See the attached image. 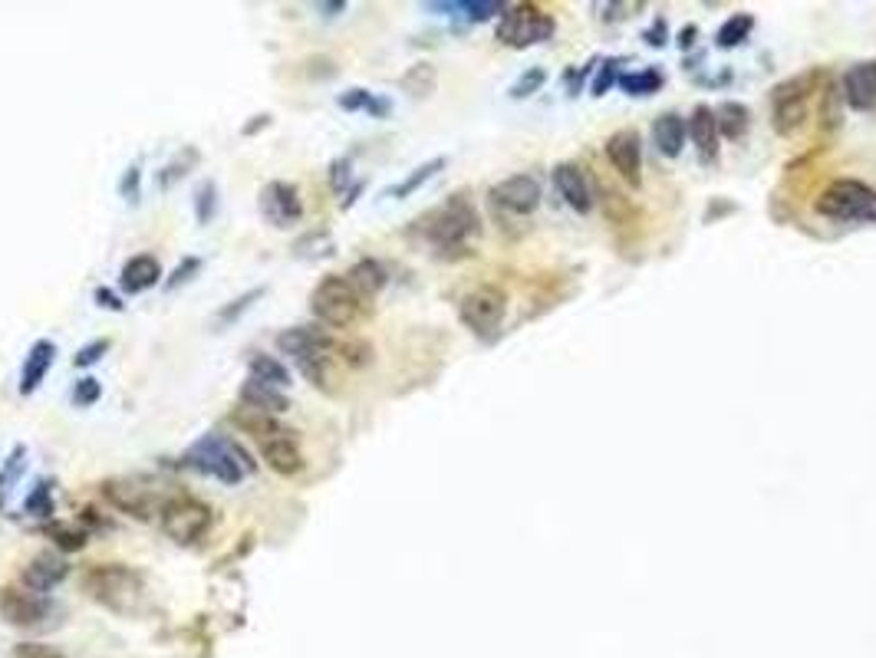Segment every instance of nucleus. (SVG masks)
<instances>
[{
    "mask_svg": "<svg viewBox=\"0 0 876 658\" xmlns=\"http://www.w3.org/2000/svg\"><path fill=\"white\" fill-rule=\"evenodd\" d=\"M695 37H699V30H695V27H685V30H682V37H679V47H692Z\"/></svg>",
    "mask_w": 876,
    "mask_h": 658,
    "instance_id": "864d4df0",
    "label": "nucleus"
},
{
    "mask_svg": "<svg viewBox=\"0 0 876 658\" xmlns=\"http://www.w3.org/2000/svg\"><path fill=\"white\" fill-rule=\"evenodd\" d=\"M83 593L109 612L132 616L142 609L145 576L126 563H96L83 573Z\"/></svg>",
    "mask_w": 876,
    "mask_h": 658,
    "instance_id": "f03ea898",
    "label": "nucleus"
},
{
    "mask_svg": "<svg viewBox=\"0 0 876 658\" xmlns=\"http://www.w3.org/2000/svg\"><path fill=\"white\" fill-rule=\"evenodd\" d=\"M817 214L834 221H870L876 224V191L863 181L840 178L834 181L821 198H817Z\"/></svg>",
    "mask_w": 876,
    "mask_h": 658,
    "instance_id": "423d86ee",
    "label": "nucleus"
},
{
    "mask_svg": "<svg viewBox=\"0 0 876 658\" xmlns=\"http://www.w3.org/2000/svg\"><path fill=\"white\" fill-rule=\"evenodd\" d=\"M185 464L221 484H241L247 474L254 471V461L247 458V451L238 441L221 438V435H201L195 445L185 451Z\"/></svg>",
    "mask_w": 876,
    "mask_h": 658,
    "instance_id": "7ed1b4c3",
    "label": "nucleus"
},
{
    "mask_svg": "<svg viewBox=\"0 0 876 658\" xmlns=\"http://www.w3.org/2000/svg\"><path fill=\"white\" fill-rule=\"evenodd\" d=\"M231 422H234V428H241L244 435H251L257 445H261V441H271V438H277V435H284V425L277 422L274 415H267V412H257V408H247V405H238L231 412Z\"/></svg>",
    "mask_w": 876,
    "mask_h": 658,
    "instance_id": "b1692460",
    "label": "nucleus"
},
{
    "mask_svg": "<svg viewBox=\"0 0 876 658\" xmlns=\"http://www.w3.org/2000/svg\"><path fill=\"white\" fill-rule=\"evenodd\" d=\"M350 168H353L350 158H336V162L330 165V185H333L336 195H346V185H350Z\"/></svg>",
    "mask_w": 876,
    "mask_h": 658,
    "instance_id": "49530a36",
    "label": "nucleus"
},
{
    "mask_svg": "<svg viewBox=\"0 0 876 658\" xmlns=\"http://www.w3.org/2000/svg\"><path fill=\"white\" fill-rule=\"evenodd\" d=\"M840 99L857 112H867L876 106V60L850 66L844 73V83H840Z\"/></svg>",
    "mask_w": 876,
    "mask_h": 658,
    "instance_id": "a211bd4d",
    "label": "nucleus"
},
{
    "mask_svg": "<svg viewBox=\"0 0 876 658\" xmlns=\"http://www.w3.org/2000/svg\"><path fill=\"white\" fill-rule=\"evenodd\" d=\"M606 158L630 188L643 185V139L633 129H620L606 139Z\"/></svg>",
    "mask_w": 876,
    "mask_h": 658,
    "instance_id": "2eb2a0df",
    "label": "nucleus"
},
{
    "mask_svg": "<svg viewBox=\"0 0 876 658\" xmlns=\"http://www.w3.org/2000/svg\"><path fill=\"white\" fill-rule=\"evenodd\" d=\"M751 27H755V17H751V14H735V17H728L725 24L718 27L715 43H718V47H725V50H732V47H738L741 40H748Z\"/></svg>",
    "mask_w": 876,
    "mask_h": 658,
    "instance_id": "473e14b6",
    "label": "nucleus"
},
{
    "mask_svg": "<svg viewBox=\"0 0 876 658\" xmlns=\"http://www.w3.org/2000/svg\"><path fill=\"white\" fill-rule=\"evenodd\" d=\"M333 251H336V244H333V237L327 231H307V234L294 241V254L303 257V260H323V257H330Z\"/></svg>",
    "mask_w": 876,
    "mask_h": 658,
    "instance_id": "7c9ffc66",
    "label": "nucleus"
},
{
    "mask_svg": "<svg viewBox=\"0 0 876 658\" xmlns=\"http://www.w3.org/2000/svg\"><path fill=\"white\" fill-rule=\"evenodd\" d=\"M247 372H251V379L271 385V389H287V385H290V372L277 356H264V353L251 356V362H247Z\"/></svg>",
    "mask_w": 876,
    "mask_h": 658,
    "instance_id": "cd10ccee",
    "label": "nucleus"
},
{
    "mask_svg": "<svg viewBox=\"0 0 876 658\" xmlns=\"http://www.w3.org/2000/svg\"><path fill=\"white\" fill-rule=\"evenodd\" d=\"M238 399H241V405H247V408H257V412H267V415H284V412H290V399L280 389H271V385H264V382H257V379H251L247 376L244 379V385H241V392H238Z\"/></svg>",
    "mask_w": 876,
    "mask_h": 658,
    "instance_id": "5701e85b",
    "label": "nucleus"
},
{
    "mask_svg": "<svg viewBox=\"0 0 876 658\" xmlns=\"http://www.w3.org/2000/svg\"><path fill=\"white\" fill-rule=\"evenodd\" d=\"M715 122H718V135H725V139L735 142L748 132L751 112H748V106H741V102H722V106L715 109Z\"/></svg>",
    "mask_w": 876,
    "mask_h": 658,
    "instance_id": "bb28decb",
    "label": "nucleus"
},
{
    "mask_svg": "<svg viewBox=\"0 0 876 658\" xmlns=\"http://www.w3.org/2000/svg\"><path fill=\"white\" fill-rule=\"evenodd\" d=\"M261 458L274 474H280V478H297V474L307 468L294 431H284V435H277L271 441H261Z\"/></svg>",
    "mask_w": 876,
    "mask_h": 658,
    "instance_id": "6ab92c4d",
    "label": "nucleus"
},
{
    "mask_svg": "<svg viewBox=\"0 0 876 658\" xmlns=\"http://www.w3.org/2000/svg\"><path fill=\"white\" fill-rule=\"evenodd\" d=\"M14 658H66L60 649H53L47 642H17Z\"/></svg>",
    "mask_w": 876,
    "mask_h": 658,
    "instance_id": "c03bdc74",
    "label": "nucleus"
},
{
    "mask_svg": "<svg viewBox=\"0 0 876 658\" xmlns=\"http://www.w3.org/2000/svg\"><path fill=\"white\" fill-rule=\"evenodd\" d=\"M340 109L346 112H369V116L383 119L389 112V99H379L376 93H369V89H346V93H340Z\"/></svg>",
    "mask_w": 876,
    "mask_h": 658,
    "instance_id": "c85d7f7f",
    "label": "nucleus"
},
{
    "mask_svg": "<svg viewBox=\"0 0 876 658\" xmlns=\"http://www.w3.org/2000/svg\"><path fill=\"white\" fill-rule=\"evenodd\" d=\"M620 86H623L630 96H653V93H659V86H662V73H659V70L626 73V76L620 79Z\"/></svg>",
    "mask_w": 876,
    "mask_h": 658,
    "instance_id": "e433bc0d",
    "label": "nucleus"
},
{
    "mask_svg": "<svg viewBox=\"0 0 876 658\" xmlns=\"http://www.w3.org/2000/svg\"><path fill=\"white\" fill-rule=\"evenodd\" d=\"M198 270H201V260H198V257H185L182 264H178V267L172 270V277L165 280V290H178V287H182V283L192 280V277L198 274Z\"/></svg>",
    "mask_w": 876,
    "mask_h": 658,
    "instance_id": "a18cd8bd",
    "label": "nucleus"
},
{
    "mask_svg": "<svg viewBox=\"0 0 876 658\" xmlns=\"http://www.w3.org/2000/svg\"><path fill=\"white\" fill-rule=\"evenodd\" d=\"M56 359V343L53 339H37L27 356H24V369H20V395H33L47 379V372Z\"/></svg>",
    "mask_w": 876,
    "mask_h": 658,
    "instance_id": "4be33fe9",
    "label": "nucleus"
},
{
    "mask_svg": "<svg viewBox=\"0 0 876 658\" xmlns=\"http://www.w3.org/2000/svg\"><path fill=\"white\" fill-rule=\"evenodd\" d=\"M215 214H218V185L208 178L195 188V221L205 228V224L215 221Z\"/></svg>",
    "mask_w": 876,
    "mask_h": 658,
    "instance_id": "c9c22d12",
    "label": "nucleus"
},
{
    "mask_svg": "<svg viewBox=\"0 0 876 658\" xmlns=\"http://www.w3.org/2000/svg\"><path fill=\"white\" fill-rule=\"evenodd\" d=\"M646 40L653 43V47H662V43H666V20L659 17L656 24H653V30L646 33Z\"/></svg>",
    "mask_w": 876,
    "mask_h": 658,
    "instance_id": "3c124183",
    "label": "nucleus"
},
{
    "mask_svg": "<svg viewBox=\"0 0 876 658\" xmlns=\"http://www.w3.org/2000/svg\"><path fill=\"white\" fill-rule=\"evenodd\" d=\"M442 168H445V158H432V162H425V165H419V168H412V172H409L406 178H402L396 188H389V198H399V201H402V198L415 195V191H419L429 178H435L438 172H442Z\"/></svg>",
    "mask_w": 876,
    "mask_h": 658,
    "instance_id": "c756f323",
    "label": "nucleus"
},
{
    "mask_svg": "<svg viewBox=\"0 0 876 658\" xmlns=\"http://www.w3.org/2000/svg\"><path fill=\"white\" fill-rule=\"evenodd\" d=\"M198 158H201V155H198V149H192V145H188V149H185V155L178 152V155L172 158V162H168V165L162 168V172H159V188H162V191H165V188H172L178 178H185L188 172H192V168L198 165Z\"/></svg>",
    "mask_w": 876,
    "mask_h": 658,
    "instance_id": "f704fd0d",
    "label": "nucleus"
},
{
    "mask_svg": "<svg viewBox=\"0 0 876 658\" xmlns=\"http://www.w3.org/2000/svg\"><path fill=\"white\" fill-rule=\"evenodd\" d=\"M504 310H508V297H504L501 287H491V283L468 290L458 303V316L475 336H491L501 326Z\"/></svg>",
    "mask_w": 876,
    "mask_h": 658,
    "instance_id": "9d476101",
    "label": "nucleus"
},
{
    "mask_svg": "<svg viewBox=\"0 0 876 658\" xmlns=\"http://www.w3.org/2000/svg\"><path fill=\"white\" fill-rule=\"evenodd\" d=\"M550 33H554V20L534 4L504 7V14L498 20V40L514 50H524L531 47V43H544L550 40Z\"/></svg>",
    "mask_w": 876,
    "mask_h": 658,
    "instance_id": "6e6552de",
    "label": "nucleus"
},
{
    "mask_svg": "<svg viewBox=\"0 0 876 658\" xmlns=\"http://www.w3.org/2000/svg\"><path fill=\"white\" fill-rule=\"evenodd\" d=\"M267 126H271V116H267V112H264V116H254V122H247V126H244V135H254L257 129H267Z\"/></svg>",
    "mask_w": 876,
    "mask_h": 658,
    "instance_id": "603ef678",
    "label": "nucleus"
},
{
    "mask_svg": "<svg viewBox=\"0 0 876 658\" xmlns=\"http://www.w3.org/2000/svg\"><path fill=\"white\" fill-rule=\"evenodd\" d=\"M369 310V300L359 293L350 280L343 277H323L310 293V313L317 316L320 326L346 329L359 323Z\"/></svg>",
    "mask_w": 876,
    "mask_h": 658,
    "instance_id": "20e7f679",
    "label": "nucleus"
},
{
    "mask_svg": "<svg viewBox=\"0 0 876 658\" xmlns=\"http://www.w3.org/2000/svg\"><path fill=\"white\" fill-rule=\"evenodd\" d=\"M419 234L429 241L435 251L452 254V251H465L468 241L481 231V218L475 211V201H471L465 191H458L445 204H438L435 211L425 214L422 221H415Z\"/></svg>",
    "mask_w": 876,
    "mask_h": 658,
    "instance_id": "f257e3e1",
    "label": "nucleus"
},
{
    "mask_svg": "<svg viewBox=\"0 0 876 658\" xmlns=\"http://www.w3.org/2000/svg\"><path fill=\"white\" fill-rule=\"evenodd\" d=\"M277 349L297 362L310 356H340V343L327 326H290L277 336Z\"/></svg>",
    "mask_w": 876,
    "mask_h": 658,
    "instance_id": "ddd939ff",
    "label": "nucleus"
},
{
    "mask_svg": "<svg viewBox=\"0 0 876 658\" xmlns=\"http://www.w3.org/2000/svg\"><path fill=\"white\" fill-rule=\"evenodd\" d=\"M261 214L274 228H294L303 221V198L290 181H267L261 188Z\"/></svg>",
    "mask_w": 876,
    "mask_h": 658,
    "instance_id": "4468645a",
    "label": "nucleus"
},
{
    "mask_svg": "<svg viewBox=\"0 0 876 658\" xmlns=\"http://www.w3.org/2000/svg\"><path fill=\"white\" fill-rule=\"evenodd\" d=\"M544 83H547V73L541 70V66H534V70H527V73L518 79V83L511 86V96H514V99H527L531 93H537V89H541Z\"/></svg>",
    "mask_w": 876,
    "mask_h": 658,
    "instance_id": "ea45409f",
    "label": "nucleus"
},
{
    "mask_svg": "<svg viewBox=\"0 0 876 658\" xmlns=\"http://www.w3.org/2000/svg\"><path fill=\"white\" fill-rule=\"evenodd\" d=\"M24 510H27V514H33V517H50L53 514V491H50L47 481H37V487L27 494Z\"/></svg>",
    "mask_w": 876,
    "mask_h": 658,
    "instance_id": "4c0bfd02",
    "label": "nucleus"
},
{
    "mask_svg": "<svg viewBox=\"0 0 876 658\" xmlns=\"http://www.w3.org/2000/svg\"><path fill=\"white\" fill-rule=\"evenodd\" d=\"M491 204L498 208L501 214H518V218H527L541 208V181L534 175H511L498 181L491 191H488Z\"/></svg>",
    "mask_w": 876,
    "mask_h": 658,
    "instance_id": "f8f14e48",
    "label": "nucleus"
},
{
    "mask_svg": "<svg viewBox=\"0 0 876 658\" xmlns=\"http://www.w3.org/2000/svg\"><path fill=\"white\" fill-rule=\"evenodd\" d=\"M53 603L47 596L30 593L24 586H4L0 589V616L7 619V626L17 629H43L47 619L53 616Z\"/></svg>",
    "mask_w": 876,
    "mask_h": 658,
    "instance_id": "9b49d317",
    "label": "nucleus"
},
{
    "mask_svg": "<svg viewBox=\"0 0 876 658\" xmlns=\"http://www.w3.org/2000/svg\"><path fill=\"white\" fill-rule=\"evenodd\" d=\"M554 185L560 191V198H564L577 214H590L593 204H597V195H593V185H590L587 172H583V168L574 165V162H560L554 168Z\"/></svg>",
    "mask_w": 876,
    "mask_h": 658,
    "instance_id": "f3484780",
    "label": "nucleus"
},
{
    "mask_svg": "<svg viewBox=\"0 0 876 658\" xmlns=\"http://www.w3.org/2000/svg\"><path fill=\"white\" fill-rule=\"evenodd\" d=\"M685 139H689V132H685V119L679 116V112H662V116L656 119V126H653V142H656L659 155L679 158L682 149H685Z\"/></svg>",
    "mask_w": 876,
    "mask_h": 658,
    "instance_id": "393cba45",
    "label": "nucleus"
},
{
    "mask_svg": "<svg viewBox=\"0 0 876 658\" xmlns=\"http://www.w3.org/2000/svg\"><path fill=\"white\" fill-rule=\"evenodd\" d=\"M159 280H162V264H159V257H152V254L129 257L119 270V287H122V293H129V297L152 290Z\"/></svg>",
    "mask_w": 876,
    "mask_h": 658,
    "instance_id": "412c9836",
    "label": "nucleus"
},
{
    "mask_svg": "<svg viewBox=\"0 0 876 658\" xmlns=\"http://www.w3.org/2000/svg\"><path fill=\"white\" fill-rule=\"evenodd\" d=\"M106 353H109V339H93V343H86L80 353L73 356V366L89 369V366H96V362L103 359Z\"/></svg>",
    "mask_w": 876,
    "mask_h": 658,
    "instance_id": "79ce46f5",
    "label": "nucleus"
},
{
    "mask_svg": "<svg viewBox=\"0 0 876 658\" xmlns=\"http://www.w3.org/2000/svg\"><path fill=\"white\" fill-rule=\"evenodd\" d=\"M320 10H327V17H333V14H343L346 4H343V0H340V4H320Z\"/></svg>",
    "mask_w": 876,
    "mask_h": 658,
    "instance_id": "5fc2aeb1",
    "label": "nucleus"
},
{
    "mask_svg": "<svg viewBox=\"0 0 876 658\" xmlns=\"http://www.w3.org/2000/svg\"><path fill=\"white\" fill-rule=\"evenodd\" d=\"M66 576H70V563H66L60 553H37L24 570H20V586L30 589V593L47 596L60 586Z\"/></svg>",
    "mask_w": 876,
    "mask_h": 658,
    "instance_id": "dca6fc26",
    "label": "nucleus"
},
{
    "mask_svg": "<svg viewBox=\"0 0 876 658\" xmlns=\"http://www.w3.org/2000/svg\"><path fill=\"white\" fill-rule=\"evenodd\" d=\"M613 79H616V60H606V63H603V70H600V76L593 79V96H603L606 89H610Z\"/></svg>",
    "mask_w": 876,
    "mask_h": 658,
    "instance_id": "09e8293b",
    "label": "nucleus"
},
{
    "mask_svg": "<svg viewBox=\"0 0 876 658\" xmlns=\"http://www.w3.org/2000/svg\"><path fill=\"white\" fill-rule=\"evenodd\" d=\"M139 181H142L139 165L126 168V175H122V181H119V195L126 198V201H132V204H136V201H139Z\"/></svg>",
    "mask_w": 876,
    "mask_h": 658,
    "instance_id": "de8ad7c7",
    "label": "nucleus"
},
{
    "mask_svg": "<svg viewBox=\"0 0 876 658\" xmlns=\"http://www.w3.org/2000/svg\"><path fill=\"white\" fill-rule=\"evenodd\" d=\"M685 132L695 145V152L705 165H712L718 158V122H715V109L709 106H695L692 116L685 119Z\"/></svg>",
    "mask_w": 876,
    "mask_h": 658,
    "instance_id": "aec40b11",
    "label": "nucleus"
},
{
    "mask_svg": "<svg viewBox=\"0 0 876 658\" xmlns=\"http://www.w3.org/2000/svg\"><path fill=\"white\" fill-rule=\"evenodd\" d=\"M215 524V510L192 494H172L159 514L162 533L178 547H192Z\"/></svg>",
    "mask_w": 876,
    "mask_h": 658,
    "instance_id": "39448f33",
    "label": "nucleus"
},
{
    "mask_svg": "<svg viewBox=\"0 0 876 658\" xmlns=\"http://www.w3.org/2000/svg\"><path fill=\"white\" fill-rule=\"evenodd\" d=\"M24 458H27V451L24 448H14L10 451V458H7V464H4V471H0V504L7 501V494H10V484H14L17 478H20V471H24Z\"/></svg>",
    "mask_w": 876,
    "mask_h": 658,
    "instance_id": "58836bf2",
    "label": "nucleus"
},
{
    "mask_svg": "<svg viewBox=\"0 0 876 658\" xmlns=\"http://www.w3.org/2000/svg\"><path fill=\"white\" fill-rule=\"evenodd\" d=\"M435 83H438V76H435V66L432 63H415L412 70L402 76V89H406V93H412V96H429V93H435Z\"/></svg>",
    "mask_w": 876,
    "mask_h": 658,
    "instance_id": "72a5a7b5",
    "label": "nucleus"
},
{
    "mask_svg": "<svg viewBox=\"0 0 876 658\" xmlns=\"http://www.w3.org/2000/svg\"><path fill=\"white\" fill-rule=\"evenodd\" d=\"M96 303L103 306V310H112V313H122V310H126V303H122V297H116V293L106 290V287H99V290H96Z\"/></svg>",
    "mask_w": 876,
    "mask_h": 658,
    "instance_id": "8fccbe9b",
    "label": "nucleus"
},
{
    "mask_svg": "<svg viewBox=\"0 0 876 658\" xmlns=\"http://www.w3.org/2000/svg\"><path fill=\"white\" fill-rule=\"evenodd\" d=\"M99 491H103V497L119 514H129L132 520H142V524L159 517L168 501V497L159 494V487L139 478H109L99 484Z\"/></svg>",
    "mask_w": 876,
    "mask_h": 658,
    "instance_id": "0eeeda50",
    "label": "nucleus"
},
{
    "mask_svg": "<svg viewBox=\"0 0 876 658\" xmlns=\"http://www.w3.org/2000/svg\"><path fill=\"white\" fill-rule=\"evenodd\" d=\"M346 280L353 283V287L363 293L366 300H373L376 293H383L386 290V283H389V270L379 264L376 257H363V260H356V264L346 270Z\"/></svg>",
    "mask_w": 876,
    "mask_h": 658,
    "instance_id": "a878e982",
    "label": "nucleus"
},
{
    "mask_svg": "<svg viewBox=\"0 0 876 658\" xmlns=\"http://www.w3.org/2000/svg\"><path fill=\"white\" fill-rule=\"evenodd\" d=\"M47 537H50L60 550H66V553L83 550V547H86V540H89L83 527L66 524V520H50V524H47Z\"/></svg>",
    "mask_w": 876,
    "mask_h": 658,
    "instance_id": "2f4dec72",
    "label": "nucleus"
},
{
    "mask_svg": "<svg viewBox=\"0 0 876 658\" xmlns=\"http://www.w3.org/2000/svg\"><path fill=\"white\" fill-rule=\"evenodd\" d=\"M261 293H264V290H247L244 297L231 300L228 306H221V313H218V323H231V320H238V316H241L244 310H251V306H254V300H261Z\"/></svg>",
    "mask_w": 876,
    "mask_h": 658,
    "instance_id": "a19ab883",
    "label": "nucleus"
},
{
    "mask_svg": "<svg viewBox=\"0 0 876 658\" xmlns=\"http://www.w3.org/2000/svg\"><path fill=\"white\" fill-rule=\"evenodd\" d=\"M817 73L794 76L788 83H781L771 93V109H774V129L778 135H794L807 119V99L814 93Z\"/></svg>",
    "mask_w": 876,
    "mask_h": 658,
    "instance_id": "1a4fd4ad",
    "label": "nucleus"
},
{
    "mask_svg": "<svg viewBox=\"0 0 876 658\" xmlns=\"http://www.w3.org/2000/svg\"><path fill=\"white\" fill-rule=\"evenodd\" d=\"M99 395H103V385H99V379L86 376V379L76 382V389H73V402L80 405V408H89V405H96V402H99Z\"/></svg>",
    "mask_w": 876,
    "mask_h": 658,
    "instance_id": "37998d69",
    "label": "nucleus"
}]
</instances>
